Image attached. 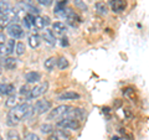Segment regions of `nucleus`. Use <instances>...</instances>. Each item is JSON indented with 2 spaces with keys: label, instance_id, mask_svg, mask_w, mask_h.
Segmentation results:
<instances>
[{
  "label": "nucleus",
  "instance_id": "6ab92c4d",
  "mask_svg": "<svg viewBox=\"0 0 149 140\" xmlns=\"http://www.w3.org/2000/svg\"><path fill=\"white\" fill-rule=\"evenodd\" d=\"M13 21V17L10 14H8V15H4L0 17V29H5L10 25V22Z\"/></svg>",
  "mask_w": 149,
  "mask_h": 140
},
{
  "label": "nucleus",
  "instance_id": "2eb2a0df",
  "mask_svg": "<svg viewBox=\"0 0 149 140\" xmlns=\"http://www.w3.org/2000/svg\"><path fill=\"white\" fill-rule=\"evenodd\" d=\"M11 11V5L8 0H0V14L4 15H8Z\"/></svg>",
  "mask_w": 149,
  "mask_h": 140
},
{
  "label": "nucleus",
  "instance_id": "f704fd0d",
  "mask_svg": "<svg viewBox=\"0 0 149 140\" xmlns=\"http://www.w3.org/2000/svg\"><path fill=\"white\" fill-rule=\"evenodd\" d=\"M42 19H44V24H45V26L50 24V17H49V16H44Z\"/></svg>",
  "mask_w": 149,
  "mask_h": 140
},
{
  "label": "nucleus",
  "instance_id": "c756f323",
  "mask_svg": "<svg viewBox=\"0 0 149 140\" xmlns=\"http://www.w3.org/2000/svg\"><path fill=\"white\" fill-rule=\"evenodd\" d=\"M19 4H22V5H34V1L32 0H16Z\"/></svg>",
  "mask_w": 149,
  "mask_h": 140
},
{
  "label": "nucleus",
  "instance_id": "5701e85b",
  "mask_svg": "<svg viewBox=\"0 0 149 140\" xmlns=\"http://www.w3.org/2000/svg\"><path fill=\"white\" fill-rule=\"evenodd\" d=\"M32 26H35L36 29H44L45 27V24H44V19L39 16V15H36L34 17V22H32Z\"/></svg>",
  "mask_w": 149,
  "mask_h": 140
},
{
  "label": "nucleus",
  "instance_id": "423d86ee",
  "mask_svg": "<svg viewBox=\"0 0 149 140\" xmlns=\"http://www.w3.org/2000/svg\"><path fill=\"white\" fill-rule=\"evenodd\" d=\"M51 102L50 100H46V99H44V100H37L36 103H35V105H34V112L36 114H44V113H46V112H49L50 109H51Z\"/></svg>",
  "mask_w": 149,
  "mask_h": 140
},
{
  "label": "nucleus",
  "instance_id": "f03ea898",
  "mask_svg": "<svg viewBox=\"0 0 149 140\" xmlns=\"http://www.w3.org/2000/svg\"><path fill=\"white\" fill-rule=\"evenodd\" d=\"M56 127L61 128V129H71V130H76L80 128V122L76 119H68V118H62L56 123Z\"/></svg>",
  "mask_w": 149,
  "mask_h": 140
},
{
  "label": "nucleus",
  "instance_id": "9b49d317",
  "mask_svg": "<svg viewBox=\"0 0 149 140\" xmlns=\"http://www.w3.org/2000/svg\"><path fill=\"white\" fill-rule=\"evenodd\" d=\"M80 98V94L76 92H72V91H67V92H63L62 94H60L57 97L58 100H74V99H78Z\"/></svg>",
  "mask_w": 149,
  "mask_h": 140
},
{
  "label": "nucleus",
  "instance_id": "412c9836",
  "mask_svg": "<svg viewBox=\"0 0 149 140\" xmlns=\"http://www.w3.org/2000/svg\"><path fill=\"white\" fill-rule=\"evenodd\" d=\"M5 105L9 107V108H14V107H16V105H17V97H16L15 94L9 96L8 100L5 102Z\"/></svg>",
  "mask_w": 149,
  "mask_h": 140
},
{
  "label": "nucleus",
  "instance_id": "dca6fc26",
  "mask_svg": "<svg viewBox=\"0 0 149 140\" xmlns=\"http://www.w3.org/2000/svg\"><path fill=\"white\" fill-rule=\"evenodd\" d=\"M3 64L6 69H15L16 68V60L13 57H5L3 60Z\"/></svg>",
  "mask_w": 149,
  "mask_h": 140
},
{
  "label": "nucleus",
  "instance_id": "393cba45",
  "mask_svg": "<svg viewBox=\"0 0 149 140\" xmlns=\"http://www.w3.org/2000/svg\"><path fill=\"white\" fill-rule=\"evenodd\" d=\"M40 130H41V133H42V134H50V133L54 132V125H51V124H42L40 127Z\"/></svg>",
  "mask_w": 149,
  "mask_h": 140
},
{
  "label": "nucleus",
  "instance_id": "39448f33",
  "mask_svg": "<svg viewBox=\"0 0 149 140\" xmlns=\"http://www.w3.org/2000/svg\"><path fill=\"white\" fill-rule=\"evenodd\" d=\"M6 31H8V34L13 37V39H20V37L24 36V29H22L19 24H16V22L9 25L6 27Z\"/></svg>",
  "mask_w": 149,
  "mask_h": 140
},
{
  "label": "nucleus",
  "instance_id": "4be33fe9",
  "mask_svg": "<svg viewBox=\"0 0 149 140\" xmlns=\"http://www.w3.org/2000/svg\"><path fill=\"white\" fill-rule=\"evenodd\" d=\"M56 64H57V67L60 69H65L68 67V61L66 57H63V56H61L58 60H56Z\"/></svg>",
  "mask_w": 149,
  "mask_h": 140
},
{
  "label": "nucleus",
  "instance_id": "7ed1b4c3",
  "mask_svg": "<svg viewBox=\"0 0 149 140\" xmlns=\"http://www.w3.org/2000/svg\"><path fill=\"white\" fill-rule=\"evenodd\" d=\"M49 89V83L47 82H44V83H40V85L35 86L32 89H30L29 94H27V98L29 99H34V98H39L40 96H42L44 93H46Z\"/></svg>",
  "mask_w": 149,
  "mask_h": 140
},
{
  "label": "nucleus",
  "instance_id": "f8f14e48",
  "mask_svg": "<svg viewBox=\"0 0 149 140\" xmlns=\"http://www.w3.org/2000/svg\"><path fill=\"white\" fill-rule=\"evenodd\" d=\"M51 31H52L54 34H56V35H63L65 32L67 31V27H66V25H65L63 22L56 21V22L52 24V30Z\"/></svg>",
  "mask_w": 149,
  "mask_h": 140
},
{
  "label": "nucleus",
  "instance_id": "bb28decb",
  "mask_svg": "<svg viewBox=\"0 0 149 140\" xmlns=\"http://www.w3.org/2000/svg\"><path fill=\"white\" fill-rule=\"evenodd\" d=\"M73 4H74V6H77L78 9H81L83 11L87 10V5L82 1V0H73Z\"/></svg>",
  "mask_w": 149,
  "mask_h": 140
},
{
  "label": "nucleus",
  "instance_id": "7c9ffc66",
  "mask_svg": "<svg viewBox=\"0 0 149 140\" xmlns=\"http://www.w3.org/2000/svg\"><path fill=\"white\" fill-rule=\"evenodd\" d=\"M41 5H45V6H50L51 4H52V1L54 0H37Z\"/></svg>",
  "mask_w": 149,
  "mask_h": 140
},
{
  "label": "nucleus",
  "instance_id": "c9c22d12",
  "mask_svg": "<svg viewBox=\"0 0 149 140\" xmlns=\"http://www.w3.org/2000/svg\"><path fill=\"white\" fill-rule=\"evenodd\" d=\"M61 46H68V42H67V39H61Z\"/></svg>",
  "mask_w": 149,
  "mask_h": 140
},
{
  "label": "nucleus",
  "instance_id": "2f4dec72",
  "mask_svg": "<svg viewBox=\"0 0 149 140\" xmlns=\"http://www.w3.org/2000/svg\"><path fill=\"white\" fill-rule=\"evenodd\" d=\"M21 20H22V24H24V26L26 27V29H30V27H31V24L29 22V20L26 19V16H24V17L21 19Z\"/></svg>",
  "mask_w": 149,
  "mask_h": 140
},
{
  "label": "nucleus",
  "instance_id": "4468645a",
  "mask_svg": "<svg viewBox=\"0 0 149 140\" xmlns=\"http://www.w3.org/2000/svg\"><path fill=\"white\" fill-rule=\"evenodd\" d=\"M25 79L27 83H36L41 79V74L39 72H27L25 74Z\"/></svg>",
  "mask_w": 149,
  "mask_h": 140
},
{
  "label": "nucleus",
  "instance_id": "e433bc0d",
  "mask_svg": "<svg viewBox=\"0 0 149 140\" xmlns=\"http://www.w3.org/2000/svg\"><path fill=\"white\" fill-rule=\"evenodd\" d=\"M3 73V67H1V64H0V74Z\"/></svg>",
  "mask_w": 149,
  "mask_h": 140
},
{
  "label": "nucleus",
  "instance_id": "f3484780",
  "mask_svg": "<svg viewBox=\"0 0 149 140\" xmlns=\"http://www.w3.org/2000/svg\"><path fill=\"white\" fill-rule=\"evenodd\" d=\"M67 1H68V0H57L56 4H55V12L56 14L63 12L65 8H66V5H67Z\"/></svg>",
  "mask_w": 149,
  "mask_h": 140
},
{
  "label": "nucleus",
  "instance_id": "9d476101",
  "mask_svg": "<svg viewBox=\"0 0 149 140\" xmlns=\"http://www.w3.org/2000/svg\"><path fill=\"white\" fill-rule=\"evenodd\" d=\"M42 37H44L45 42L49 46H55V44H56V37H55V34L51 30L46 29L42 32Z\"/></svg>",
  "mask_w": 149,
  "mask_h": 140
},
{
  "label": "nucleus",
  "instance_id": "0eeeda50",
  "mask_svg": "<svg viewBox=\"0 0 149 140\" xmlns=\"http://www.w3.org/2000/svg\"><path fill=\"white\" fill-rule=\"evenodd\" d=\"M15 51V40H6L5 44L0 45V55L1 56H9Z\"/></svg>",
  "mask_w": 149,
  "mask_h": 140
},
{
  "label": "nucleus",
  "instance_id": "aec40b11",
  "mask_svg": "<svg viewBox=\"0 0 149 140\" xmlns=\"http://www.w3.org/2000/svg\"><path fill=\"white\" fill-rule=\"evenodd\" d=\"M96 11L98 15H106L108 12V8L104 3H97L96 4Z\"/></svg>",
  "mask_w": 149,
  "mask_h": 140
},
{
  "label": "nucleus",
  "instance_id": "1a4fd4ad",
  "mask_svg": "<svg viewBox=\"0 0 149 140\" xmlns=\"http://www.w3.org/2000/svg\"><path fill=\"white\" fill-rule=\"evenodd\" d=\"M47 140H71V138L67 133L62 132V130H56V132H52L50 134Z\"/></svg>",
  "mask_w": 149,
  "mask_h": 140
},
{
  "label": "nucleus",
  "instance_id": "c85d7f7f",
  "mask_svg": "<svg viewBox=\"0 0 149 140\" xmlns=\"http://www.w3.org/2000/svg\"><path fill=\"white\" fill-rule=\"evenodd\" d=\"M25 139H26V140H40V138L37 137L35 133H29V134H26Z\"/></svg>",
  "mask_w": 149,
  "mask_h": 140
},
{
  "label": "nucleus",
  "instance_id": "ddd939ff",
  "mask_svg": "<svg viewBox=\"0 0 149 140\" xmlns=\"http://www.w3.org/2000/svg\"><path fill=\"white\" fill-rule=\"evenodd\" d=\"M15 92V87L9 83H0V93L5 96H11Z\"/></svg>",
  "mask_w": 149,
  "mask_h": 140
},
{
  "label": "nucleus",
  "instance_id": "20e7f679",
  "mask_svg": "<svg viewBox=\"0 0 149 140\" xmlns=\"http://www.w3.org/2000/svg\"><path fill=\"white\" fill-rule=\"evenodd\" d=\"M71 108H72L71 105H58V107H56V108L51 110V113L49 114V119H57V118L61 119Z\"/></svg>",
  "mask_w": 149,
  "mask_h": 140
},
{
  "label": "nucleus",
  "instance_id": "f257e3e1",
  "mask_svg": "<svg viewBox=\"0 0 149 140\" xmlns=\"http://www.w3.org/2000/svg\"><path fill=\"white\" fill-rule=\"evenodd\" d=\"M30 105L26 103L19 104L16 107L11 108V110L8 113V119H6V124L9 127H15L19 123L21 122L24 118H26L30 114Z\"/></svg>",
  "mask_w": 149,
  "mask_h": 140
},
{
  "label": "nucleus",
  "instance_id": "b1692460",
  "mask_svg": "<svg viewBox=\"0 0 149 140\" xmlns=\"http://www.w3.org/2000/svg\"><path fill=\"white\" fill-rule=\"evenodd\" d=\"M55 66H56V58H55V57L47 58V60L45 61V63H44V67H45L46 69H49V71H51L52 68H55Z\"/></svg>",
  "mask_w": 149,
  "mask_h": 140
},
{
  "label": "nucleus",
  "instance_id": "6e6552de",
  "mask_svg": "<svg viewBox=\"0 0 149 140\" xmlns=\"http://www.w3.org/2000/svg\"><path fill=\"white\" fill-rule=\"evenodd\" d=\"M109 6L113 12H122L124 11V9L127 8V3L124 0H111Z\"/></svg>",
  "mask_w": 149,
  "mask_h": 140
},
{
  "label": "nucleus",
  "instance_id": "a878e982",
  "mask_svg": "<svg viewBox=\"0 0 149 140\" xmlns=\"http://www.w3.org/2000/svg\"><path fill=\"white\" fill-rule=\"evenodd\" d=\"M25 50H26V47H25V45L22 44V42H17V44H16L15 52H16V55H17V56H21V55H24Z\"/></svg>",
  "mask_w": 149,
  "mask_h": 140
},
{
  "label": "nucleus",
  "instance_id": "473e14b6",
  "mask_svg": "<svg viewBox=\"0 0 149 140\" xmlns=\"http://www.w3.org/2000/svg\"><path fill=\"white\" fill-rule=\"evenodd\" d=\"M6 42V36L4 32H0V45H3V44H5Z\"/></svg>",
  "mask_w": 149,
  "mask_h": 140
},
{
  "label": "nucleus",
  "instance_id": "72a5a7b5",
  "mask_svg": "<svg viewBox=\"0 0 149 140\" xmlns=\"http://www.w3.org/2000/svg\"><path fill=\"white\" fill-rule=\"evenodd\" d=\"M29 89H27V87L26 86H22L21 87V91H20V94H29Z\"/></svg>",
  "mask_w": 149,
  "mask_h": 140
},
{
  "label": "nucleus",
  "instance_id": "a211bd4d",
  "mask_svg": "<svg viewBox=\"0 0 149 140\" xmlns=\"http://www.w3.org/2000/svg\"><path fill=\"white\" fill-rule=\"evenodd\" d=\"M41 44V39H40V36L39 35H31L29 37V45H30V47L32 49H36V47H39Z\"/></svg>",
  "mask_w": 149,
  "mask_h": 140
},
{
  "label": "nucleus",
  "instance_id": "cd10ccee",
  "mask_svg": "<svg viewBox=\"0 0 149 140\" xmlns=\"http://www.w3.org/2000/svg\"><path fill=\"white\" fill-rule=\"evenodd\" d=\"M8 140H20V137H19V134L16 132L10 130L9 134H8Z\"/></svg>",
  "mask_w": 149,
  "mask_h": 140
}]
</instances>
